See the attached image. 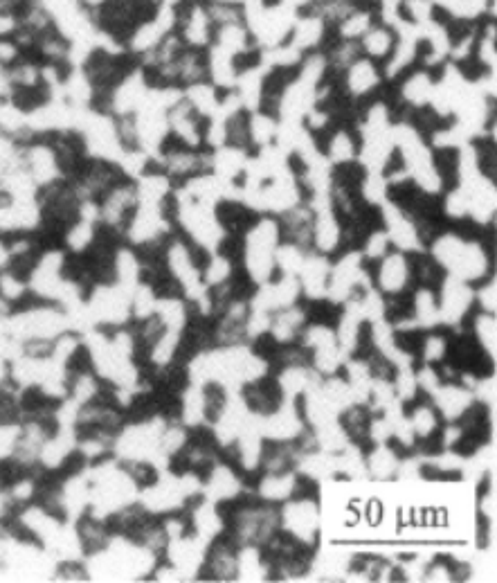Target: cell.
<instances>
[{
  "label": "cell",
  "instance_id": "obj_1",
  "mask_svg": "<svg viewBox=\"0 0 497 583\" xmlns=\"http://www.w3.org/2000/svg\"><path fill=\"white\" fill-rule=\"evenodd\" d=\"M282 523L288 532L300 536L302 541L318 545V505L313 502H288L282 509Z\"/></svg>",
  "mask_w": 497,
  "mask_h": 583
},
{
  "label": "cell",
  "instance_id": "obj_2",
  "mask_svg": "<svg viewBox=\"0 0 497 583\" xmlns=\"http://www.w3.org/2000/svg\"><path fill=\"white\" fill-rule=\"evenodd\" d=\"M408 259L401 250H392L390 255L381 259V268H378V282L383 293H394L408 286Z\"/></svg>",
  "mask_w": 497,
  "mask_h": 583
},
{
  "label": "cell",
  "instance_id": "obj_3",
  "mask_svg": "<svg viewBox=\"0 0 497 583\" xmlns=\"http://www.w3.org/2000/svg\"><path fill=\"white\" fill-rule=\"evenodd\" d=\"M203 397V419L210 426H216V421L223 417L225 406H228V388L221 381L210 379L198 385Z\"/></svg>",
  "mask_w": 497,
  "mask_h": 583
},
{
  "label": "cell",
  "instance_id": "obj_4",
  "mask_svg": "<svg viewBox=\"0 0 497 583\" xmlns=\"http://www.w3.org/2000/svg\"><path fill=\"white\" fill-rule=\"evenodd\" d=\"M365 469L378 480H390L399 473V460L387 451V448H374L372 453L365 457Z\"/></svg>",
  "mask_w": 497,
  "mask_h": 583
},
{
  "label": "cell",
  "instance_id": "obj_5",
  "mask_svg": "<svg viewBox=\"0 0 497 583\" xmlns=\"http://www.w3.org/2000/svg\"><path fill=\"white\" fill-rule=\"evenodd\" d=\"M288 500L291 502H313L318 505L320 502V484L309 473H293V484L291 493H288Z\"/></svg>",
  "mask_w": 497,
  "mask_h": 583
},
{
  "label": "cell",
  "instance_id": "obj_6",
  "mask_svg": "<svg viewBox=\"0 0 497 583\" xmlns=\"http://www.w3.org/2000/svg\"><path fill=\"white\" fill-rule=\"evenodd\" d=\"M279 349H282V343L275 338L273 331H264V334H257L255 340H252V356H257L266 365L275 361L279 356Z\"/></svg>",
  "mask_w": 497,
  "mask_h": 583
},
{
  "label": "cell",
  "instance_id": "obj_7",
  "mask_svg": "<svg viewBox=\"0 0 497 583\" xmlns=\"http://www.w3.org/2000/svg\"><path fill=\"white\" fill-rule=\"evenodd\" d=\"M381 518H383V505L378 500H374L372 505H369V520H372V525H376Z\"/></svg>",
  "mask_w": 497,
  "mask_h": 583
}]
</instances>
